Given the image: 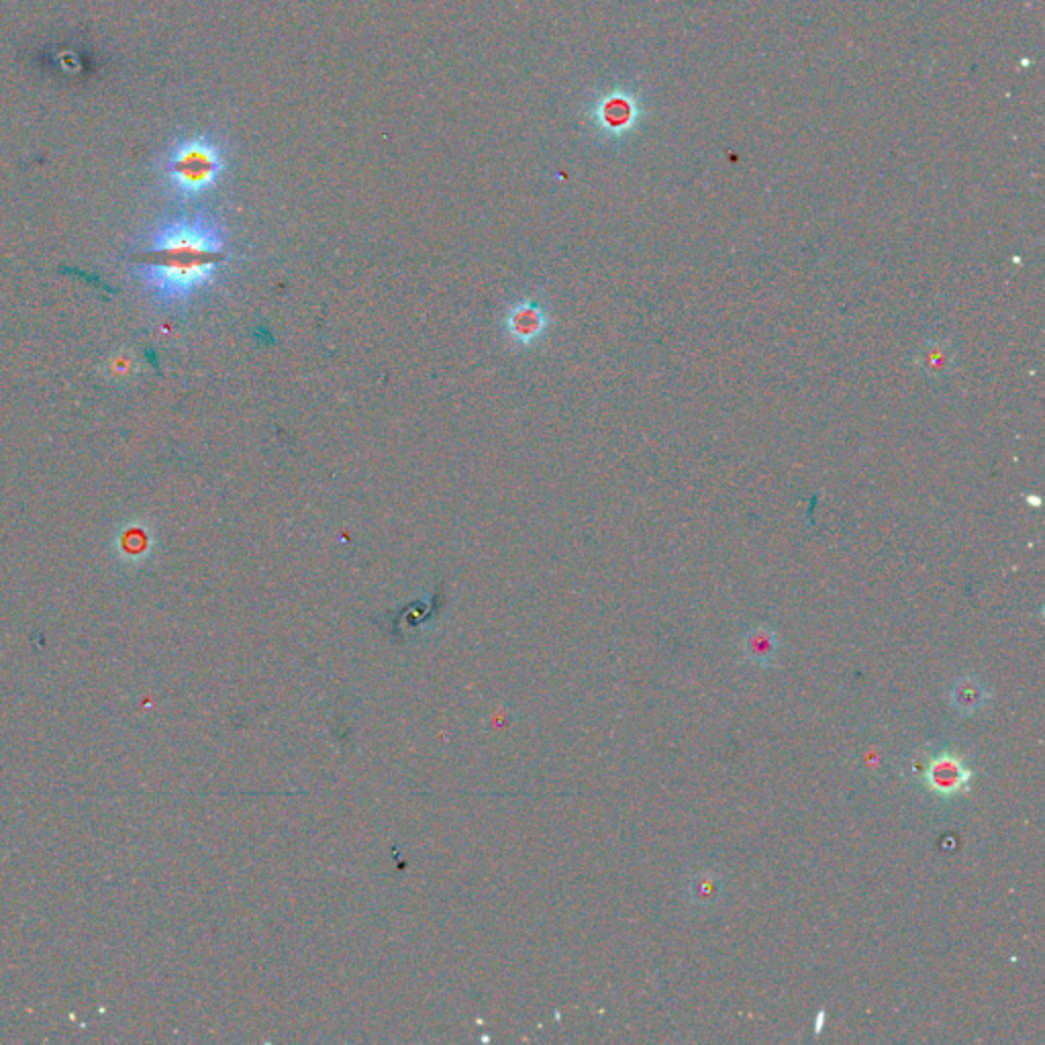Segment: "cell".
I'll list each match as a JSON object with an SVG mask.
<instances>
[{
    "instance_id": "obj_7",
    "label": "cell",
    "mask_w": 1045,
    "mask_h": 1045,
    "mask_svg": "<svg viewBox=\"0 0 1045 1045\" xmlns=\"http://www.w3.org/2000/svg\"><path fill=\"white\" fill-rule=\"evenodd\" d=\"M511 333L521 341H531L537 333L543 329V315L533 305H521L513 309V315L509 319Z\"/></svg>"
},
{
    "instance_id": "obj_2",
    "label": "cell",
    "mask_w": 1045,
    "mask_h": 1045,
    "mask_svg": "<svg viewBox=\"0 0 1045 1045\" xmlns=\"http://www.w3.org/2000/svg\"><path fill=\"white\" fill-rule=\"evenodd\" d=\"M225 152L211 135H188L176 139L164 154L162 172L170 190L182 198L209 192L221 178Z\"/></svg>"
},
{
    "instance_id": "obj_1",
    "label": "cell",
    "mask_w": 1045,
    "mask_h": 1045,
    "mask_svg": "<svg viewBox=\"0 0 1045 1045\" xmlns=\"http://www.w3.org/2000/svg\"><path fill=\"white\" fill-rule=\"evenodd\" d=\"M223 247L225 233L213 217H178L149 233L147 260L135 266V274L162 301H182L211 282Z\"/></svg>"
},
{
    "instance_id": "obj_8",
    "label": "cell",
    "mask_w": 1045,
    "mask_h": 1045,
    "mask_svg": "<svg viewBox=\"0 0 1045 1045\" xmlns=\"http://www.w3.org/2000/svg\"><path fill=\"white\" fill-rule=\"evenodd\" d=\"M931 758H933V752H931V754H929L927 750H919V752H915V756H913V760H911V772H913V776H915L917 780L923 778V774H925V770H927Z\"/></svg>"
},
{
    "instance_id": "obj_9",
    "label": "cell",
    "mask_w": 1045,
    "mask_h": 1045,
    "mask_svg": "<svg viewBox=\"0 0 1045 1045\" xmlns=\"http://www.w3.org/2000/svg\"><path fill=\"white\" fill-rule=\"evenodd\" d=\"M825 1021H827V1013L821 1009L815 1017V1035H821V1031L825 1029Z\"/></svg>"
},
{
    "instance_id": "obj_3",
    "label": "cell",
    "mask_w": 1045,
    "mask_h": 1045,
    "mask_svg": "<svg viewBox=\"0 0 1045 1045\" xmlns=\"http://www.w3.org/2000/svg\"><path fill=\"white\" fill-rule=\"evenodd\" d=\"M974 772L968 768V764L956 756V754H933L923 778V786L943 801L958 799V796L966 794L972 786Z\"/></svg>"
},
{
    "instance_id": "obj_5",
    "label": "cell",
    "mask_w": 1045,
    "mask_h": 1045,
    "mask_svg": "<svg viewBox=\"0 0 1045 1045\" xmlns=\"http://www.w3.org/2000/svg\"><path fill=\"white\" fill-rule=\"evenodd\" d=\"M725 894L723 878L713 870L694 872L686 880V899L690 905L699 909H711L721 903Z\"/></svg>"
},
{
    "instance_id": "obj_6",
    "label": "cell",
    "mask_w": 1045,
    "mask_h": 1045,
    "mask_svg": "<svg viewBox=\"0 0 1045 1045\" xmlns=\"http://www.w3.org/2000/svg\"><path fill=\"white\" fill-rule=\"evenodd\" d=\"M778 650H780L778 635L770 627H754L743 637L745 658L760 668H770L778 656Z\"/></svg>"
},
{
    "instance_id": "obj_4",
    "label": "cell",
    "mask_w": 1045,
    "mask_h": 1045,
    "mask_svg": "<svg viewBox=\"0 0 1045 1045\" xmlns=\"http://www.w3.org/2000/svg\"><path fill=\"white\" fill-rule=\"evenodd\" d=\"M948 696H950V705L962 717H970V715L982 711L990 703L992 692L978 676H962L950 686Z\"/></svg>"
}]
</instances>
